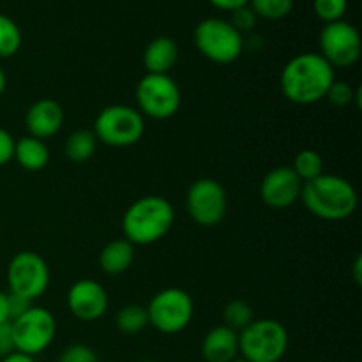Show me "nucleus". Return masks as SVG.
I'll return each mask as SVG.
<instances>
[{"instance_id": "26", "label": "nucleus", "mask_w": 362, "mask_h": 362, "mask_svg": "<svg viewBox=\"0 0 362 362\" xmlns=\"http://www.w3.org/2000/svg\"><path fill=\"white\" fill-rule=\"evenodd\" d=\"M325 99L332 106H338V108H345V106H350L352 103H357V106H361V88H354L346 81L334 80L331 87H329L327 94H325Z\"/></svg>"}, {"instance_id": "25", "label": "nucleus", "mask_w": 362, "mask_h": 362, "mask_svg": "<svg viewBox=\"0 0 362 362\" xmlns=\"http://www.w3.org/2000/svg\"><path fill=\"white\" fill-rule=\"evenodd\" d=\"M223 318H225L226 327L233 329V331H243L246 325H250L253 318V310L244 300H230L223 310Z\"/></svg>"}, {"instance_id": "12", "label": "nucleus", "mask_w": 362, "mask_h": 362, "mask_svg": "<svg viewBox=\"0 0 362 362\" xmlns=\"http://www.w3.org/2000/svg\"><path fill=\"white\" fill-rule=\"evenodd\" d=\"M320 55L332 67H350L361 59V34L349 21L327 23L320 32Z\"/></svg>"}, {"instance_id": "4", "label": "nucleus", "mask_w": 362, "mask_h": 362, "mask_svg": "<svg viewBox=\"0 0 362 362\" xmlns=\"http://www.w3.org/2000/svg\"><path fill=\"white\" fill-rule=\"evenodd\" d=\"M288 343V331L274 318L253 320L239 331V354L247 362H279Z\"/></svg>"}, {"instance_id": "15", "label": "nucleus", "mask_w": 362, "mask_h": 362, "mask_svg": "<svg viewBox=\"0 0 362 362\" xmlns=\"http://www.w3.org/2000/svg\"><path fill=\"white\" fill-rule=\"evenodd\" d=\"M64 110L53 99H39L34 105L28 108L27 117H25V124L30 133V136L45 140V138H52L62 129L64 126Z\"/></svg>"}, {"instance_id": "18", "label": "nucleus", "mask_w": 362, "mask_h": 362, "mask_svg": "<svg viewBox=\"0 0 362 362\" xmlns=\"http://www.w3.org/2000/svg\"><path fill=\"white\" fill-rule=\"evenodd\" d=\"M13 159L27 172H41L49 163V151L45 141L28 134L14 140Z\"/></svg>"}, {"instance_id": "20", "label": "nucleus", "mask_w": 362, "mask_h": 362, "mask_svg": "<svg viewBox=\"0 0 362 362\" xmlns=\"http://www.w3.org/2000/svg\"><path fill=\"white\" fill-rule=\"evenodd\" d=\"M98 148V138L90 129H76L67 136L64 152L73 163H85L94 156Z\"/></svg>"}, {"instance_id": "21", "label": "nucleus", "mask_w": 362, "mask_h": 362, "mask_svg": "<svg viewBox=\"0 0 362 362\" xmlns=\"http://www.w3.org/2000/svg\"><path fill=\"white\" fill-rule=\"evenodd\" d=\"M115 324L117 329L124 334H138L148 327L147 308L140 306V304H127L122 310H119Z\"/></svg>"}, {"instance_id": "5", "label": "nucleus", "mask_w": 362, "mask_h": 362, "mask_svg": "<svg viewBox=\"0 0 362 362\" xmlns=\"http://www.w3.org/2000/svg\"><path fill=\"white\" fill-rule=\"evenodd\" d=\"M92 133L108 147L124 148L136 145L145 133L144 115L127 105H110L98 113Z\"/></svg>"}, {"instance_id": "36", "label": "nucleus", "mask_w": 362, "mask_h": 362, "mask_svg": "<svg viewBox=\"0 0 362 362\" xmlns=\"http://www.w3.org/2000/svg\"><path fill=\"white\" fill-rule=\"evenodd\" d=\"M354 281L357 283V285H361L362 283V257L359 255V257L356 258V262H354Z\"/></svg>"}, {"instance_id": "16", "label": "nucleus", "mask_w": 362, "mask_h": 362, "mask_svg": "<svg viewBox=\"0 0 362 362\" xmlns=\"http://www.w3.org/2000/svg\"><path fill=\"white\" fill-rule=\"evenodd\" d=\"M202 357L207 362H232L239 357V332L216 325L202 339Z\"/></svg>"}, {"instance_id": "2", "label": "nucleus", "mask_w": 362, "mask_h": 362, "mask_svg": "<svg viewBox=\"0 0 362 362\" xmlns=\"http://www.w3.org/2000/svg\"><path fill=\"white\" fill-rule=\"evenodd\" d=\"M300 202L310 214L324 221H343L357 209V191L346 179L322 173L303 184Z\"/></svg>"}, {"instance_id": "30", "label": "nucleus", "mask_w": 362, "mask_h": 362, "mask_svg": "<svg viewBox=\"0 0 362 362\" xmlns=\"http://www.w3.org/2000/svg\"><path fill=\"white\" fill-rule=\"evenodd\" d=\"M34 306V303L25 297L16 296V293L7 292V310H9V320H14V318L21 317L23 313H27L30 308Z\"/></svg>"}, {"instance_id": "17", "label": "nucleus", "mask_w": 362, "mask_h": 362, "mask_svg": "<svg viewBox=\"0 0 362 362\" xmlns=\"http://www.w3.org/2000/svg\"><path fill=\"white\" fill-rule=\"evenodd\" d=\"M179 60V46L172 37H156L144 52V67L148 74H168Z\"/></svg>"}, {"instance_id": "31", "label": "nucleus", "mask_w": 362, "mask_h": 362, "mask_svg": "<svg viewBox=\"0 0 362 362\" xmlns=\"http://www.w3.org/2000/svg\"><path fill=\"white\" fill-rule=\"evenodd\" d=\"M14 154V138L9 131L0 127V166L7 165Z\"/></svg>"}, {"instance_id": "33", "label": "nucleus", "mask_w": 362, "mask_h": 362, "mask_svg": "<svg viewBox=\"0 0 362 362\" xmlns=\"http://www.w3.org/2000/svg\"><path fill=\"white\" fill-rule=\"evenodd\" d=\"M209 2H211L214 7H218V9L230 11V13L239 9V7L250 6V0H209Z\"/></svg>"}, {"instance_id": "24", "label": "nucleus", "mask_w": 362, "mask_h": 362, "mask_svg": "<svg viewBox=\"0 0 362 362\" xmlns=\"http://www.w3.org/2000/svg\"><path fill=\"white\" fill-rule=\"evenodd\" d=\"M251 9L257 18L264 20H283L293 9V0H250Z\"/></svg>"}, {"instance_id": "37", "label": "nucleus", "mask_w": 362, "mask_h": 362, "mask_svg": "<svg viewBox=\"0 0 362 362\" xmlns=\"http://www.w3.org/2000/svg\"><path fill=\"white\" fill-rule=\"evenodd\" d=\"M6 88H7V76H6V73H4L2 67H0V95L6 92Z\"/></svg>"}, {"instance_id": "8", "label": "nucleus", "mask_w": 362, "mask_h": 362, "mask_svg": "<svg viewBox=\"0 0 362 362\" xmlns=\"http://www.w3.org/2000/svg\"><path fill=\"white\" fill-rule=\"evenodd\" d=\"M179 83L170 74H145L136 85L138 112L154 120H166L180 108Z\"/></svg>"}, {"instance_id": "38", "label": "nucleus", "mask_w": 362, "mask_h": 362, "mask_svg": "<svg viewBox=\"0 0 362 362\" xmlns=\"http://www.w3.org/2000/svg\"><path fill=\"white\" fill-rule=\"evenodd\" d=\"M232 362H247V361H244L243 357H237V359H235V361H232Z\"/></svg>"}, {"instance_id": "35", "label": "nucleus", "mask_w": 362, "mask_h": 362, "mask_svg": "<svg viewBox=\"0 0 362 362\" xmlns=\"http://www.w3.org/2000/svg\"><path fill=\"white\" fill-rule=\"evenodd\" d=\"M2 362H35L34 357L27 356V354H21V352H11L7 356H4Z\"/></svg>"}, {"instance_id": "6", "label": "nucleus", "mask_w": 362, "mask_h": 362, "mask_svg": "<svg viewBox=\"0 0 362 362\" xmlns=\"http://www.w3.org/2000/svg\"><path fill=\"white\" fill-rule=\"evenodd\" d=\"M193 39L198 52L214 64H232L243 55V34L221 18L202 20L194 28Z\"/></svg>"}, {"instance_id": "34", "label": "nucleus", "mask_w": 362, "mask_h": 362, "mask_svg": "<svg viewBox=\"0 0 362 362\" xmlns=\"http://www.w3.org/2000/svg\"><path fill=\"white\" fill-rule=\"evenodd\" d=\"M9 320V310H7V292L0 290V324H6Z\"/></svg>"}, {"instance_id": "1", "label": "nucleus", "mask_w": 362, "mask_h": 362, "mask_svg": "<svg viewBox=\"0 0 362 362\" xmlns=\"http://www.w3.org/2000/svg\"><path fill=\"white\" fill-rule=\"evenodd\" d=\"M336 80L334 67L320 53H299L285 64L279 76L283 95L293 105L308 106L325 99Z\"/></svg>"}, {"instance_id": "32", "label": "nucleus", "mask_w": 362, "mask_h": 362, "mask_svg": "<svg viewBox=\"0 0 362 362\" xmlns=\"http://www.w3.org/2000/svg\"><path fill=\"white\" fill-rule=\"evenodd\" d=\"M14 352V341H13V329H11V322L0 324V356H7V354Z\"/></svg>"}, {"instance_id": "14", "label": "nucleus", "mask_w": 362, "mask_h": 362, "mask_svg": "<svg viewBox=\"0 0 362 362\" xmlns=\"http://www.w3.org/2000/svg\"><path fill=\"white\" fill-rule=\"evenodd\" d=\"M108 293L94 279H80L67 292V308L81 322H95L108 310Z\"/></svg>"}, {"instance_id": "29", "label": "nucleus", "mask_w": 362, "mask_h": 362, "mask_svg": "<svg viewBox=\"0 0 362 362\" xmlns=\"http://www.w3.org/2000/svg\"><path fill=\"white\" fill-rule=\"evenodd\" d=\"M257 14L253 13V9H251L250 6H244V7H239V9L232 11V21L230 23L233 25V28H235L237 32H247V30H253L255 25H257Z\"/></svg>"}, {"instance_id": "3", "label": "nucleus", "mask_w": 362, "mask_h": 362, "mask_svg": "<svg viewBox=\"0 0 362 362\" xmlns=\"http://www.w3.org/2000/svg\"><path fill=\"white\" fill-rule=\"evenodd\" d=\"M175 219L172 204L159 194L138 198L122 216L124 239L133 246H148L170 232Z\"/></svg>"}, {"instance_id": "28", "label": "nucleus", "mask_w": 362, "mask_h": 362, "mask_svg": "<svg viewBox=\"0 0 362 362\" xmlns=\"http://www.w3.org/2000/svg\"><path fill=\"white\" fill-rule=\"evenodd\" d=\"M59 362H99L94 350L87 345H71L60 354Z\"/></svg>"}, {"instance_id": "27", "label": "nucleus", "mask_w": 362, "mask_h": 362, "mask_svg": "<svg viewBox=\"0 0 362 362\" xmlns=\"http://www.w3.org/2000/svg\"><path fill=\"white\" fill-rule=\"evenodd\" d=\"M346 7H349L346 0H313L315 14L325 25L341 20L346 13Z\"/></svg>"}, {"instance_id": "39", "label": "nucleus", "mask_w": 362, "mask_h": 362, "mask_svg": "<svg viewBox=\"0 0 362 362\" xmlns=\"http://www.w3.org/2000/svg\"><path fill=\"white\" fill-rule=\"evenodd\" d=\"M140 362H154V361H151V359H144V361H140Z\"/></svg>"}, {"instance_id": "10", "label": "nucleus", "mask_w": 362, "mask_h": 362, "mask_svg": "<svg viewBox=\"0 0 362 362\" xmlns=\"http://www.w3.org/2000/svg\"><path fill=\"white\" fill-rule=\"evenodd\" d=\"M7 285L11 293L34 303L49 286L48 264L34 251H20L7 265Z\"/></svg>"}, {"instance_id": "9", "label": "nucleus", "mask_w": 362, "mask_h": 362, "mask_svg": "<svg viewBox=\"0 0 362 362\" xmlns=\"http://www.w3.org/2000/svg\"><path fill=\"white\" fill-rule=\"evenodd\" d=\"M14 352L35 357L45 352L57 334V320L46 308L32 306L27 313L11 320Z\"/></svg>"}, {"instance_id": "11", "label": "nucleus", "mask_w": 362, "mask_h": 362, "mask_svg": "<svg viewBox=\"0 0 362 362\" xmlns=\"http://www.w3.org/2000/svg\"><path fill=\"white\" fill-rule=\"evenodd\" d=\"M186 211L200 226L219 225L228 211V197L221 182L214 179H198L189 186L186 194Z\"/></svg>"}, {"instance_id": "13", "label": "nucleus", "mask_w": 362, "mask_h": 362, "mask_svg": "<svg viewBox=\"0 0 362 362\" xmlns=\"http://www.w3.org/2000/svg\"><path fill=\"white\" fill-rule=\"evenodd\" d=\"M303 184L292 166H278L262 179L260 198L267 207L276 211L288 209L299 202Z\"/></svg>"}, {"instance_id": "22", "label": "nucleus", "mask_w": 362, "mask_h": 362, "mask_svg": "<svg viewBox=\"0 0 362 362\" xmlns=\"http://www.w3.org/2000/svg\"><path fill=\"white\" fill-rule=\"evenodd\" d=\"M23 42L20 27L6 14H0V59L16 55Z\"/></svg>"}, {"instance_id": "19", "label": "nucleus", "mask_w": 362, "mask_h": 362, "mask_svg": "<svg viewBox=\"0 0 362 362\" xmlns=\"http://www.w3.org/2000/svg\"><path fill=\"white\" fill-rule=\"evenodd\" d=\"M134 262V246L126 239H117L106 244L99 253V267L105 274L119 276L126 272Z\"/></svg>"}, {"instance_id": "23", "label": "nucleus", "mask_w": 362, "mask_h": 362, "mask_svg": "<svg viewBox=\"0 0 362 362\" xmlns=\"http://www.w3.org/2000/svg\"><path fill=\"white\" fill-rule=\"evenodd\" d=\"M292 170L303 182H308L324 173V159L313 148H304L293 159Z\"/></svg>"}, {"instance_id": "7", "label": "nucleus", "mask_w": 362, "mask_h": 362, "mask_svg": "<svg viewBox=\"0 0 362 362\" xmlns=\"http://www.w3.org/2000/svg\"><path fill=\"white\" fill-rule=\"evenodd\" d=\"M148 325L161 334H179L191 324L194 304L182 288H165L156 293L147 306Z\"/></svg>"}]
</instances>
